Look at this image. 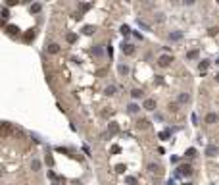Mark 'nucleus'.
<instances>
[{"instance_id":"obj_1","label":"nucleus","mask_w":219,"mask_h":185,"mask_svg":"<svg viewBox=\"0 0 219 185\" xmlns=\"http://www.w3.org/2000/svg\"><path fill=\"white\" fill-rule=\"evenodd\" d=\"M171 62H173V54H162L158 58V66L159 68H167V66H171Z\"/></svg>"},{"instance_id":"obj_2","label":"nucleus","mask_w":219,"mask_h":185,"mask_svg":"<svg viewBox=\"0 0 219 185\" xmlns=\"http://www.w3.org/2000/svg\"><path fill=\"white\" fill-rule=\"evenodd\" d=\"M192 174H194V170H192V166H188V164H182L177 170V175H182V177H190Z\"/></svg>"},{"instance_id":"obj_3","label":"nucleus","mask_w":219,"mask_h":185,"mask_svg":"<svg viewBox=\"0 0 219 185\" xmlns=\"http://www.w3.org/2000/svg\"><path fill=\"white\" fill-rule=\"evenodd\" d=\"M217 154H219L217 145H208L206 147V156H208V158H213V156H217Z\"/></svg>"},{"instance_id":"obj_4","label":"nucleus","mask_w":219,"mask_h":185,"mask_svg":"<svg viewBox=\"0 0 219 185\" xmlns=\"http://www.w3.org/2000/svg\"><path fill=\"white\" fill-rule=\"evenodd\" d=\"M142 108H144V110H148V112L156 110V98H146L144 104H142Z\"/></svg>"},{"instance_id":"obj_5","label":"nucleus","mask_w":219,"mask_h":185,"mask_svg":"<svg viewBox=\"0 0 219 185\" xmlns=\"http://www.w3.org/2000/svg\"><path fill=\"white\" fill-rule=\"evenodd\" d=\"M121 50H123V54L131 56V54H135V46H133V45H127V42H123V45H121Z\"/></svg>"},{"instance_id":"obj_6","label":"nucleus","mask_w":219,"mask_h":185,"mask_svg":"<svg viewBox=\"0 0 219 185\" xmlns=\"http://www.w3.org/2000/svg\"><path fill=\"white\" fill-rule=\"evenodd\" d=\"M136 127H138V129H148V127H150V122H148L146 118H140V120L136 122Z\"/></svg>"},{"instance_id":"obj_7","label":"nucleus","mask_w":219,"mask_h":185,"mask_svg":"<svg viewBox=\"0 0 219 185\" xmlns=\"http://www.w3.org/2000/svg\"><path fill=\"white\" fill-rule=\"evenodd\" d=\"M217 122H219V116H217V114L209 112L208 116H206V124H217Z\"/></svg>"},{"instance_id":"obj_8","label":"nucleus","mask_w":219,"mask_h":185,"mask_svg":"<svg viewBox=\"0 0 219 185\" xmlns=\"http://www.w3.org/2000/svg\"><path fill=\"white\" fill-rule=\"evenodd\" d=\"M117 131H119V125L115 124V122H110V125H108V133H110V135H115Z\"/></svg>"},{"instance_id":"obj_9","label":"nucleus","mask_w":219,"mask_h":185,"mask_svg":"<svg viewBox=\"0 0 219 185\" xmlns=\"http://www.w3.org/2000/svg\"><path fill=\"white\" fill-rule=\"evenodd\" d=\"M48 54H58L60 52V45H56V42H52V45H48Z\"/></svg>"},{"instance_id":"obj_10","label":"nucleus","mask_w":219,"mask_h":185,"mask_svg":"<svg viewBox=\"0 0 219 185\" xmlns=\"http://www.w3.org/2000/svg\"><path fill=\"white\" fill-rule=\"evenodd\" d=\"M208 68H209V62H208V60H202V62L198 64V69H200V73H206V72H208Z\"/></svg>"},{"instance_id":"obj_11","label":"nucleus","mask_w":219,"mask_h":185,"mask_svg":"<svg viewBox=\"0 0 219 185\" xmlns=\"http://www.w3.org/2000/svg\"><path fill=\"white\" fill-rule=\"evenodd\" d=\"M6 31H8V35H12V37H16V35H19L17 25H8V27H6Z\"/></svg>"},{"instance_id":"obj_12","label":"nucleus","mask_w":219,"mask_h":185,"mask_svg":"<svg viewBox=\"0 0 219 185\" xmlns=\"http://www.w3.org/2000/svg\"><path fill=\"white\" fill-rule=\"evenodd\" d=\"M179 102L181 104H188V102H190V96H188L186 92H181V95H179Z\"/></svg>"},{"instance_id":"obj_13","label":"nucleus","mask_w":219,"mask_h":185,"mask_svg":"<svg viewBox=\"0 0 219 185\" xmlns=\"http://www.w3.org/2000/svg\"><path fill=\"white\" fill-rule=\"evenodd\" d=\"M104 95L106 96H113L115 95V87H113V85H108V87L104 89Z\"/></svg>"},{"instance_id":"obj_14","label":"nucleus","mask_w":219,"mask_h":185,"mask_svg":"<svg viewBox=\"0 0 219 185\" xmlns=\"http://www.w3.org/2000/svg\"><path fill=\"white\" fill-rule=\"evenodd\" d=\"M181 39H182V33H181V31L169 33V41H181Z\"/></svg>"},{"instance_id":"obj_15","label":"nucleus","mask_w":219,"mask_h":185,"mask_svg":"<svg viewBox=\"0 0 219 185\" xmlns=\"http://www.w3.org/2000/svg\"><path fill=\"white\" fill-rule=\"evenodd\" d=\"M65 41H67L69 45H73V42L77 41V33H67V35H65Z\"/></svg>"},{"instance_id":"obj_16","label":"nucleus","mask_w":219,"mask_h":185,"mask_svg":"<svg viewBox=\"0 0 219 185\" xmlns=\"http://www.w3.org/2000/svg\"><path fill=\"white\" fill-rule=\"evenodd\" d=\"M142 95H144L142 89H133V91H131V96H133V98H140Z\"/></svg>"},{"instance_id":"obj_17","label":"nucleus","mask_w":219,"mask_h":185,"mask_svg":"<svg viewBox=\"0 0 219 185\" xmlns=\"http://www.w3.org/2000/svg\"><path fill=\"white\" fill-rule=\"evenodd\" d=\"M29 10H31V14H39V12L42 10V6H40L39 2H35V4H31V8H29Z\"/></svg>"},{"instance_id":"obj_18","label":"nucleus","mask_w":219,"mask_h":185,"mask_svg":"<svg viewBox=\"0 0 219 185\" xmlns=\"http://www.w3.org/2000/svg\"><path fill=\"white\" fill-rule=\"evenodd\" d=\"M117 72H119V75H127V73H129V66H125V64H121V66L117 68Z\"/></svg>"},{"instance_id":"obj_19","label":"nucleus","mask_w":219,"mask_h":185,"mask_svg":"<svg viewBox=\"0 0 219 185\" xmlns=\"http://www.w3.org/2000/svg\"><path fill=\"white\" fill-rule=\"evenodd\" d=\"M127 110H129L131 114H136L138 110H140V106H138V104H135V102H133V104H129V106H127Z\"/></svg>"},{"instance_id":"obj_20","label":"nucleus","mask_w":219,"mask_h":185,"mask_svg":"<svg viewBox=\"0 0 219 185\" xmlns=\"http://www.w3.org/2000/svg\"><path fill=\"white\" fill-rule=\"evenodd\" d=\"M125 183H127V185H138L136 177H133V175H127V177H125Z\"/></svg>"},{"instance_id":"obj_21","label":"nucleus","mask_w":219,"mask_h":185,"mask_svg":"<svg viewBox=\"0 0 219 185\" xmlns=\"http://www.w3.org/2000/svg\"><path fill=\"white\" fill-rule=\"evenodd\" d=\"M31 170H33V172H39V170H40V162L39 160H33L31 162Z\"/></svg>"},{"instance_id":"obj_22","label":"nucleus","mask_w":219,"mask_h":185,"mask_svg":"<svg viewBox=\"0 0 219 185\" xmlns=\"http://www.w3.org/2000/svg\"><path fill=\"white\" fill-rule=\"evenodd\" d=\"M83 33H85V35H92V33H94V27H92V25H85V27H83Z\"/></svg>"},{"instance_id":"obj_23","label":"nucleus","mask_w":219,"mask_h":185,"mask_svg":"<svg viewBox=\"0 0 219 185\" xmlns=\"http://www.w3.org/2000/svg\"><path fill=\"white\" fill-rule=\"evenodd\" d=\"M125 170H127L125 164H117V166H115V172H117V174H125Z\"/></svg>"},{"instance_id":"obj_24","label":"nucleus","mask_w":219,"mask_h":185,"mask_svg":"<svg viewBox=\"0 0 219 185\" xmlns=\"http://www.w3.org/2000/svg\"><path fill=\"white\" fill-rule=\"evenodd\" d=\"M92 54H94V56H102V54H104V50H102V46H94V48H92Z\"/></svg>"},{"instance_id":"obj_25","label":"nucleus","mask_w":219,"mask_h":185,"mask_svg":"<svg viewBox=\"0 0 219 185\" xmlns=\"http://www.w3.org/2000/svg\"><path fill=\"white\" fill-rule=\"evenodd\" d=\"M119 31H121V35H131V27L129 25H121Z\"/></svg>"},{"instance_id":"obj_26","label":"nucleus","mask_w":219,"mask_h":185,"mask_svg":"<svg viewBox=\"0 0 219 185\" xmlns=\"http://www.w3.org/2000/svg\"><path fill=\"white\" fill-rule=\"evenodd\" d=\"M31 39H35V31H33V29L25 33V41H31Z\"/></svg>"},{"instance_id":"obj_27","label":"nucleus","mask_w":219,"mask_h":185,"mask_svg":"<svg viewBox=\"0 0 219 185\" xmlns=\"http://www.w3.org/2000/svg\"><path fill=\"white\" fill-rule=\"evenodd\" d=\"M158 170H159V166H158V164H150V166H148V172H152V174H156Z\"/></svg>"},{"instance_id":"obj_28","label":"nucleus","mask_w":219,"mask_h":185,"mask_svg":"<svg viewBox=\"0 0 219 185\" xmlns=\"http://www.w3.org/2000/svg\"><path fill=\"white\" fill-rule=\"evenodd\" d=\"M10 18V10L8 8H2V19H8Z\"/></svg>"},{"instance_id":"obj_29","label":"nucleus","mask_w":219,"mask_h":185,"mask_svg":"<svg viewBox=\"0 0 219 185\" xmlns=\"http://www.w3.org/2000/svg\"><path fill=\"white\" fill-rule=\"evenodd\" d=\"M169 110L177 112V110H179V102H169Z\"/></svg>"},{"instance_id":"obj_30","label":"nucleus","mask_w":219,"mask_h":185,"mask_svg":"<svg viewBox=\"0 0 219 185\" xmlns=\"http://www.w3.org/2000/svg\"><path fill=\"white\" fill-rule=\"evenodd\" d=\"M186 156H190V158H192V156H196V148H188V151H186Z\"/></svg>"},{"instance_id":"obj_31","label":"nucleus","mask_w":219,"mask_h":185,"mask_svg":"<svg viewBox=\"0 0 219 185\" xmlns=\"http://www.w3.org/2000/svg\"><path fill=\"white\" fill-rule=\"evenodd\" d=\"M46 164H48V166H52V164H54V158H52L50 154H46Z\"/></svg>"},{"instance_id":"obj_32","label":"nucleus","mask_w":219,"mask_h":185,"mask_svg":"<svg viewBox=\"0 0 219 185\" xmlns=\"http://www.w3.org/2000/svg\"><path fill=\"white\" fill-rule=\"evenodd\" d=\"M163 19H165V18H163V14H156V21H158V23H162Z\"/></svg>"},{"instance_id":"obj_33","label":"nucleus","mask_w":219,"mask_h":185,"mask_svg":"<svg viewBox=\"0 0 219 185\" xmlns=\"http://www.w3.org/2000/svg\"><path fill=\"white\" fill-rule=\"evenodd\" d=\"M217 33H219V29H217V27H211V29H209V35H211V37H215Z\"/></svg>"},{"instance_id":"obj_34","label":"nucleus","mask_w":219,"mask_h":185,"mask_svg":"<svg viewBox=\"0 0 219 185\" xmlns=\"http://www.w3.org/2000/svg\"><path fill=\"white\" fill-rule=\"evenodd\" d=\"M196 56H198V52H196V50H190V52L186 54V58H196Z\"/></svg>"},{"instance_id":"obj_35","label":"nucleus","mask_w":219,"mask_h":185,"mask_svg":"<svg viewBox=\"0 0 219 185\" xmlns=\"http://www.w3.org/2000/svg\"><path fill=\"white\" fill-rule=\"evenodd\" d=\"M138 25H140V27H142V29H146V31H150V27H148V25H146V23H144V21H140V19H138Z\"/></svg>"},{"instance_id":"obj_36","label":"nucleus","mask_w":219,"mask_h":185,"mask_svg":"<svg viewBox=\"0 0 219 185\" xmlns=\"http://www.w3.org/2000/svg\"><path fill=\"white\" fill-rule=\"evenodd\" d=\"M167 137H169V131H162V133H159V139H167Z\"/></svg>"},{"instance_id":"obj_37","label":"nucleus","mask_w":219,"mask_h":185,"mask_svg":"<svg viewBox=\"0 0 219 185\" xmlns=\"http://www.w3.org/2000/svg\"><path fill=\"white\" fill-rule=\"evenodd\" d=\"M119 151H121V148H119V145H113V147H112V152H113V154H117Z\"/></svg>"},{"instance_id":"obj_38","label":"nucleus","mask_w":219,"mask_h":185,"mask_svg":"<svg viewBox=\"0 0 219 185\" xmlns=\"http://www.w3.org/2000/svg\"><path fill=\"white\" fill-rule=\"evenodd\" d=\"M86 10H90V4H81V12H86Z\"/></svg>"},{"instance_id":"obj_39","label":"nucleus","mask_w":219,"mask_h":185,"mask_svg":"<svg viewBox=\"0 0 219 185\" xmlns=\"http://www.w3.org/2000/svg\"><path fill=\"white\" fill-rule=\"evenodd\" d=\"M215 81H217V83H219V73H217V75H215Z\"/></svg>"}]
</instances>
